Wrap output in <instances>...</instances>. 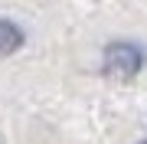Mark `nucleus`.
Wrapping results in <instances>:
<instances>
[{
    "label": "nucleus",
    "instance_id": "obj_1",
    "mask_svg": "<svg viewBox=\"0 0 147 144\" xmlns=\"http://www.w3.org/2000/svg\"><path fill=\"white\" fill-rule=\"evenodd\" d=\"M141 66H144V53H141V46H134V43H111V46H105L101 72H105L108 79H121V82H127V79H134V75L141 72Z\"/></svg>",
    "mask_w": 147,
    "mask_h": 144
},
{
    "label": "nucleus",
    "instance_id": "obj_2",
    "mask_svg": "<svg viewBox=\"0 0 147 144\" xmlns=\"http://www.w3.org/2000/svg\"><path fill=\"white\" fill-rule=\"evenodd\" d=\"M23 46V30L10 20H0V56H10Z\"/></svg>",
    "mask_w": 147,
    "mask_h": 144
},
{
    "label": "nucleus",
    "instance_id": "obj_3",
    "mask_svg": "<svg viewBox=\"0 0 147 144\" xmlns=\"http://www.w3.org/2000/svg\"><path fill=\"white\" fill-rule=\"evenodd\" d=\"M141 144H147V141H141Z\"/></svg>",
    "mask_w": 147,
    "mask_h": 144
}]
</instances>
